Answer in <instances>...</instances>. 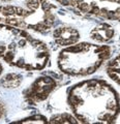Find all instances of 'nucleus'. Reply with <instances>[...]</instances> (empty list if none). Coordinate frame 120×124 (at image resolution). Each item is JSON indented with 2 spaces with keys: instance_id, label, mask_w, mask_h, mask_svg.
Here are the masks:
<instances>
[{
  "instance_id": "nucleus-1",
  "label": "nucleus",
  "mask_w": 120,
  "mask_h": 124,
  "mask_svg": "<svg viewBox=\"0 0 120 124\" xmlns=\"http://www.w3.org/2000/svg\"><path fill=\"white\" fill-rule=\"evenodd\" d=\"M1 69H2V68H1V66H0V72H1Z\"/></svg>"
},
{
  "instance_id": "nucleus-2",
  "label": "nucleus",
  "mask_w": 120,
  "mask_h": 124,
  "mask_svg": "<svg viewBox=\"0 0 120 124\" xmlns=\"http://www.w3.org/2000/svg\"><path fill=\"white\" fill-rule=\"evenodd\" d=\"M2 1H8V0H2Z\"/></svg>"
}]
</instances>
